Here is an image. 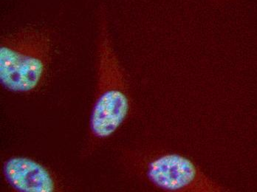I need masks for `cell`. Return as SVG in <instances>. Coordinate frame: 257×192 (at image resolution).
Wrapping results in <instances>:
<instances>
[{
  "instance_id": "1",
  "label": "cell",
  "mask_w": 257,
  "mask_h": 192,
  "mask_svg": "<svg viewBox=\"0 0 257 192\" xmlns=\"http://www.w3.org/2000/svg\"><path fill=\"white\" fill-rule=\"evenodd\" d=\"M98 12V88L90 131L93 136L103 139L112 135L124 121L128 99L124 73L111 40L103 3L99 5Z\"/></svg>"
},
{
  "instance_id": "2",
  "label": "cell",
  "mask_w": 257,
  "mask_h": 192,
  "mask_svg": "<svg viewBox=\"0 0 257 192\" xmlns=\"http://www.w3.org/2000/svg\"><path fill=\"white\" fill-rule=\"evenodd\" d=\"M51 41L45 30L28 27L2 37L0 81L15 93H28L42 82L51 62Z\"/></svg>"
},
{
  "instance_id": "3",
  "label": "cell",
  "mask_w": 257,
  "mask_h": 192,
  "mask_svg": "<svg viewBox=\"0 0 257 192\" xmlns=\"http://www.w3.org/2000/svg\"><path fill=\"white\" fill-rule=\"evenodd\" d=\"M147 176L158 188L166 191L194 189L199 171L191 160L177 154L157 157L147 167Z\"/></svg>"
},
{
  "instance_id": "4",
  "label": "cell",
  "mask_w": 257,
  "mask_h": 192,
  "mask_svg": "<svg viewBox=\"0 0 257 192\" xmlns=\"http://www.w3.org/2000/svg\"><path fill=\"white\" fill-rule=\"evenodd\" d=\"M7 182L14 189L23 192H52L56 190L55 179L43 165L32 159L14 157L3 166Z\"/></svg>"
}]
</instances>
